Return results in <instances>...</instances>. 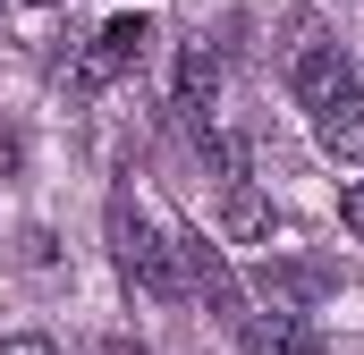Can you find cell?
Here are the masks:
<instances>
[{"instance_id":"obj_12","label":"cell","mask_w":364,"mask_h":355,"mask_svg":"<svg viewBox=\"0 0 364 355\" xmlns=\"http://www.w3.org/2000/svg\"><path fill=\"white\" fill-rule=\"evenodd\" d=\"M0 355H60L51 339H34V330H17V339H0Z\"/></svg>"},{"instance_id":"obj_1","label":"cell","mask_w":364,"mask_h":355,"mask_svg":"<svg viewBox=\"0 0 364 355\" xmlns=\"http://www.w3.org/2000/svg\"><path fill=\"white\" fill-rule=\"evenodd\" d=\"M110 246H119V271H127V288H144L153 305H178L186 296V271H178V246L127 203V195H110Z\"/></svg>"},{"instance_id":"obj_2","label":"cell","mask_w":364,"mask_h":355,"mask_svg":"<svg viewBox=\"0 0 364 355\" xmlns=\"http://www.w3.org/2000/svg\"><path fill=\"white\" fill-rule=\"evenodd\" d=\"M178 271H186V296H203V305H212V322H220L229 339H246V330H255V305H246L237 271H229V254H220L212 237H186V246H178Z\"/></svg>"},{"instance_id":"obj_13","label":"cell","mask_w":364,"mask_h":355,"mask_svg":"<svg viewBox=\"0 0 364 355\" xmlns=\"http://www.w3.org/2000/svg\"><path fill=\"white\" fill-rule=\"evenodd\" d=\"M102 355H144V347H127V339H110V347H102Z\"/></svg>"},{"instance_id":"obj_9","label":"cell","mask_w":364,"mask_h":355,"mask_svg":"<svg viewBox=\"0 0 364 355\" xmlns=\"http://www.w3.org/2000/svg\"><path fill=\"white\" fill-rule=\"evenodd\" d=\"M322 153L364 170V102H348V110H331V119H322Z\"/></svg>"},{"instance_id":"obj_10","label":"cell","mask_w":364,"mask_h":355,"mask_svg":"<svg viewBox=\"0 0 364 355\" xmlns=\"http://www.w3.org/2000/svg\"><path fill=\"white\" fill-rule=\"evenodd\" d=\"M203 161L229 178V186H246V144H237V136H203Z\"/></svg>"},{"instance_id":"obj_5","label":"cell","mask_w":364,"mask_h":355,"mask_svg":"<svg viewBox=\"0 0 364 355\" xmlns=\"http://www.w3.org/2000/svg\"><path fill=\"white\" fill-rule=\"evenodd\" d=\"M263 296H272V313H305V305L331 296V279L305 271V263H272V254H263Z\"/></svg>"},{"instance_id":"obj_11","label":"cell","mask_w":364,"mask_h":355,"mask_svg":"<svg viewBox=\"0 0 364 355\" xmlns=\"http://www.w3.org/2000/svg\"><path fill=\"white\" fill-rule=\"evenodd\" d=\"M339 220H348V229H356V237H364V178H356V186H348V195H339Z\"/></svg>"},{"instance_id":"obj_4","label":"cell","mask_w":364,"mask_h":355,"mask_svg":"<svg viewBox=\"0 0 364 355\" xmlns=\"http://www.w3.org/2000/svg\"><path fill=\"white\" fill-rule=\"evenodd\" d=\"M246 355H331V347H322L314 313H272V322L246 330Z\"/></svg>"},{"instance_id":"obj_3","label":"cell","mask_w":364,"mask_h":355,"mask_svg":"<svg viewBox=\"0 0 364 355\" xmlns=\"http://www.w3.org/2000/svg\"><path fill=\"white\" fill-rule=\"evenodd\" d=\"M288 85H296V102H305L314 119H331V110L356 102V68H348L339 43H305V51L288 60Z\"/></svg>"},{"instance_id":"obj_8","label":"cell","mask_w":364,"mask_h":355,"mask_svg":"<svg viewBox=\"0 0 364 355\" xmlns=\"http://www.w3.org/2000/svg\"><path fill=\"white\" fill-rule=\"evenodd\" d=\"M220 229H229V237H246V246H263V237H272V203H263L255 186H229V212H220Z\"/></svg>"},{"instance_id":"obj_6","label":"cell","mask_w":364,"mask_h":355,"mask_svg":"<svg viewBox=\"0 0 364 355\" xmlns=\"http://www.w3.org/2000/svg\"><path fill=\"white\" fill-rule=\"evenodd\" d=\"M212 102H220V51H212V43H186L178 51V110L203 119Z\"/></svg>"},{"instance_id":"obj_7","label":"cell","mask_w":364,"mask_h":355,"mask_svg":"<svg viewBox=\"0 0 364 355\" xmlns=\"http://www.w3.org/2000/svg\"><path fill=\"white\" fill-rule=\"evenodd\" d=\"M93 43H102V51H110L119 68H136V60H144V43H153V17H144V9H127V17H110V26H102Z\"/></svg>"}]
</instances>
